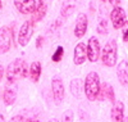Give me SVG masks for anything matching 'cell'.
Returning <instances> with one entry per match:
<instances>
[{
  "mask_svg": "<svg viewBox=\"0 0 128 122\" xmlns=\"http://www.w3.org/2000/svg\"><path fill=\"white\" fill-rule=\"evenodd\" d=\"M26 119L22 117V116H19V114H17V116H13L12 118H10V121L9 122H24Z\"/></svg>",
  "mask_w": 128,
  "mask_h": 122,
  "instance_id": "cell-24",
  "label": "cell"
},
{
  "mask_svg": "<svg viewBox=\"0 0 128 122\" xmlns=\"http://www.w3.org/2000/svg\"><path fill=\"white\" fill-rule=\"evenodd\" d=\"M118 59V46L115 40H109L101 51V60L106 67H114Z\"/></svg>",
  "mask_w": 128,
  "mask_h": 122,
  "instance_id": "cell-3",
  "label": "cell"
},
{
  "mask_svg": "<svg viewBox=\"0 0 128 122\" xmlns=\"http://www.w3.org/2000/svg\"><path fill=\"white\" fill-rule=\"evenodd\" d=\"M101 2H106V0H101Z\"/></svg>",
  "mask_w": 128,
  "mask_h": 122,
  "instance_id": "cell-33",
  "label": "cell"
},
{
  "mask_svg": "<svg viewBox=\"0 0 128 122\" xmlns=\"http://www.w3.org/2000/svg\"><path fill=\"white\" fill-rule=\"evenodd\" d=\"M17 99V93L13 90V89H5L3 93V102L5 105H12L14 104Z\"/></svg>",
  "mask_w": 128,
  "mask_h": 122,
  "instance_id": "cell-18",
  "label": "cell"
},
{
  "mask_svg": "<svg viewBox=\"0 0 128 122\" xmlns=\"http://www.w3.org/2000/svg\"><path fill=\"white\" fill-rule=\"evenodd\" d=\"M14 7L22 14H34L37 3L36 0H14Z\"/></svg>",
  "mask_w": 128,
  "mask_h": 122,
  "instance_id": "cell-9",
  "label": "cell"
},
{
  "mask_svg": "<svg viewBox=\"0 0 128 122\" xmlns=\"http://www.w3.org/2000/svg\"><path fill=\"white\" fill-rule=\"evenodd\" d=\"M34 22L32 21H26L22 25V27H20L19 30V34H18V42L20 46H27L28 42L32 37V35H34Z\"/></svg>",
  "mask_w": 128,
  "mask_h": 122,
  "instance_id": "cell-5",
  "label": "cell"
},
{
  "mask_svg": "<svg viewBox=\"0 0 128 122\" xmlns=\"http://www.w3.org/2000/svg\"><path fill=\"white\" fill-rule=\"evenodd\" d=\"M87 59V46L84 45V42H78L73 51V62L74 64L81 66Z\"/></svg>",
  "mask_w": 128,
  "mask_h": 122,
  "instance_id": "cell-11",
  "label": "cell"
},
{
  "mask_svg": "<svg viewBox=\"0 0 128 122\" xmlns=\"http://www.w3.org/2000/svg\"><path fill=\"white\" fill-rule=\"evenodd\" d=\"M70 93L74 98H80L82 94V81L80 79H73L70 81Z\"/></svg>",
  "mask_w": 128,
  "mask_h": 122,
  "instance_id": "cell-19",
  "label": "cell"
},
{
  "mask_svg": "<svg viewBox=\"0 0 128 122\" xmlns=\"http://www.w3.org/2000/svg\"><path fill=\"white\" fill-rule=\"evenodd\" d=\"M46 12H48V3H46V0H38L35 13L32 14V16H34V19H32V22H38V21H41L42 18L45 17Z\"/></svg>",
  "mask_w": 128,
  "mask_h": 122,
  "instance_id": "cell-16",
  "label": "cell"
},
{
  "mask_svg": "<svg viewBox=\"0 0 128 122\" xmlns=\"http://www.w3.org/2000/svg\"><path fill=\"white\" fill-rule=\"evenodd\" d=\"M109 2H110V4L114 5V8H115V7L119 5V2H120V0H109Z\"/></svg>",
  "mask_w": 128,
  "mask_h": 122,
  "instance_id": "cell-26",
  "label": "cell"
},
{
  "mask_svg": "<svg viewBox=\"0 0 128 122\" xmlns=\"http://www.w3.org/2000/svg\"><path fill=\"white\" fill-rule=\"evenodd\" d=\"M3 76H4V68L3 66H0V81L3 80Z\"/></svg>",
  "mask_w": 128,
  "mask_h": 122,
  "instance_id": "cell-27",
  "label": "cell"
},
{
  "mask_svg": "<svg viewBox=\"0 0 128 122\" xmlns=\"http://www.w3.org/2000/svg\"><path fill=\"white\" fill-rule=\"evenodd\" d=\"M110 21H112L113 27L115 30L122 28L126 25V22H127L126 21V12H124V9L120 8V7H115L112 10V13H110Z\"/></svg>",
  "mask_w": 128,
  "mask_h": 122,
  "instance_id": "cell-8",
  "label": "cell"
},
{
  "mask_svg": "<svg viewBox=\"0 0 128 122\" xmlns=\"http://www.w3.org/2000/svg\"><path fill=\"white\" fill-rule=\"evenodd\" d=\"M0 122H5V121H4V117H3L2 114H0Z\"/></svg>",
  "mask_w": 128,
  "mask_h": 122,
  "instance_id": "cell-29",
  "label": "cell"
},
{
  "mask_svg": "<svg viewBox=\"0 0 128 122\" xmlns=\"http://www.w3.org/2000/svg\"><path fill=\"white\" fill-rule=\"evenodd\" d=\"M123 41L128 44V21L126 22V25L123 26Z\"/></svg>",
  "mask_w": 128,
  "mask_h": 122,
  "instance_id": "cell-23",
  "label": "cell"
},
{
  "mask_svg": "<svg viewBox=\"0 0 128 122\" xmlns=\"http://www.w3.org/2000/svg\"><path fill=\"white\" fill-rule=\"evenodd\" d=\"M73 119H74V113L72 109L66 110L62 116V122H73Z\"/></svg>",
  "mask_w": 128,
  "mask_h": 122,
  "instance_id": "cell-21",
  "label": "cell"
},
{
  "mask_svg": "<svg viewBox=\"0 0 128 122\" xmlns=\"http://www.w3.org/2000/svg\"><path fill=\"white\" fill-rule=\"evenodd\" d=\"M116 77L122 86H128V62L122 60L116 66Z\"/></svg>",
  "mask_w": 128,
  "mask_h": 122,
  "instance_id": "cell-13",
  "label": "cell"
},
{
  "mask_svg": "<svg viewBox=\"0 0 128 122\" xmlns=\"http://www.w3.org/2000/svg\"><path fill=\"white\" fill-rule=\"evenodd\" d=\"M51 91H52V96H54V100L59 104L63 102L66 91H64V84L62 81V79L59 76H54L51 80Z\"/></svg>",
  "mask_w": 128,
  "mask_h": 122,
  "instance_id": "cell-6",
  "label": "cell"
},
{
  "mask_svg": "<svg viewBox=\"0 0 128 122\" xmlns=\"http://www.w3.org/2000/svg\"><path fill=\"white\" fill-rule=\"evenodd\" d=\"M100 77L98 72H90L83 82V89H84V95L88 100L94 102L99 99V93H100Z\"/></svg>",
  "mask_w": 128,
  "mask_h": 122,
  "instance_id": "cell-2",
  "label": "cell"
},
{
  "mask_svg": "<svg viewBox=\"0 0 128 122\" xmlns=\"http://www.w3.org/2000/svg\"><path fill=\"white\" fill-rule=\"evenodd\" d=\"M42 42H44V37H42V36H38L37 40H36V48H37V49H41Z\"/></svg>",
  "mask_w": 128,
  "mask_h": 122,
  "instance_id": "cell-25",
  "label": "cell"
},
{
  "mask_svg": "<svg viewBox=\"0 0 128 122\" xmlns=\"http://www.w3.org/2000/svg\"><path fill=\"white\" fill-rule=\"evenodd\" d=\"M99 99L100 100H104V99H108L109 102L115 103V93L114 89L110 84L104 82L100 87V93H99Z\"/></svg>",
  "mask_w": 128,
  "mask_h": 122,
  "instance_id": "cell-14",
  "label": "cell"
},
{
  "mask_svg": "<svg viewBox=\"0 0 128 122\" xmlns=\"http://www.w3.org/2000/svg\"><path fill=\"white\" fill-rule=\"evenodd\" d=\"M126 122H128V117H127V118H126Z\"/></svg>",
  "mask_w": 128,
  "mask_h": 122,
  "instance_id": "cell-32",
  "label": "cell"
},
{
  "mask_svg": "<svg viewBox=\"0 0 128 122\" xmlns=\"http://www.w3.org/2000/svg\"><path fill=\"white\" fill-rule=\"evenodd\" d=\"M49 122H59V121H58V119H50Z\"/></svg>",
  "mask_w": 128,
  "mask_h": 122,
  "instance_id": "cell-30",
  "label": "cell"
},
{
  "mask_svg": "<svg viewBox=\"0 0 128 122\" xmlns=\"http://www.w3.org/2000/svg\"><path fill=\"white\" fill-rule=\"evenodd\" d=\"M63 55H64V48H63V46H58L56 50L54 51V54L51 55V60L55 62V63H58V62L62 60Z\"/></svg>",
  "mask_w": 128,
  "mask_h": 122,
  "instance_id": "cell-20",
  "label": "cell"
},
{
  "mask_svg": "<svg viewBox=\"0 0 128 122\" xmlns=\"http://www.w3.org/2000/svg\"><path fill=\"white\" fill-rule=\"evenodd\" d=\"M28 75V67L26 60L22 58H17L13 62H10L6 68V79L9 82H16L22 80Z\"/></svg>",
  "mask_w": 128,
  "mask_h": 122,
  "instance_id": "cell-1",
  "label": "cell"
},
{
  "mask_svg": "<svg viewBox=\"0 0 128 122\" xmlns=\"http://www.w3.org/2000/svg\"><path fill=\"white\" fill-rule=\"evenodd\" d=\"M86 46H87V58H88V60L92 62V63L98 62L99 58H100V42H99V40L95 36L90 37Z\"/></svg>",
  "mask_w": 128,
  "mask_h": 122,
  "instance_id": "cell-7",
  "label": "cell"
},
{
  "mask_svg": "<svg viewBox=\"0 0 128 122\" xmlns=\"http://www.w3.org/2000/svg\"><path fill=\"white\" fill-rule=\"evenodd\" d=\"M14 37V28L9 26L0 27V54H5L10 50Z\"/></svg>",
  "mask_w": 128,
  "mask_h": 122,
  "instance_id": "cell-4",
  "label": "cell"
},
{
  "mask_svg": "<svg viewBox=\"0 0 128 122\" xmlns=\"http://www.w3.org/2000/svg\"><path fill=\"white\" fill-rule=\"evenodd\" d=\"M112 121L113 122H124V104L120 100H115L112 108Z\"/></svg>",
  "mask_w": 128,
  "mask_h": 122,
  "instance_id": "cell-12",
  "label": "cell"
},
{
  "mask_svg": "<svg viewBox=\"0 0 128 122\" xmlns=\"http://www.w3.org/2000/svg\"><path fill=\"white\" fill-rule=\"evenodd\" d=\"M28 75H30V79L32 82H37L40 76H41V63L38 60L32 62L30 68H28Z\"/></svg>",
  "mask_w": 128,
  "mask_h": 122,
  "instance_id": "cell-17",
  "label": "cell"
},
{
  "mask_svg": "<svg viewBox=\"0 0 128 122\" xmlns=\"http://www.w3.org/2000/svg\"><path fill=\"white\" fill-rule=\"evenodd\" d=\"M87 26H88L87 16L84 13H80L76 18V23H74V36L78 39L83 37L84 34L87 32Z\"/></svg>",
  "mask_w": 128,
  "mask_h": 122,
  "instance_id": "cell-10",
  "label": "cell"
},
{
  "mask_svg": "<svg viewBox=\"0 0 128 122\" xmlns=\"http://www.w3.org/2000/svg\"><path fill=\"white\" fill-rule=\"evenodd\" d=\"M78 5V0H66L63 3L62 10H60V14L63 18H67L69 16H72L74 13V9L77 8Z\"/></svg>",
  "mask_w": 128,
  "mask_h": 122,
  "instance_id": "cell-15",
  "label": "cell"
},
{
  "mask_svg": "<svg viewBox=\"0 0 128 122\" xmlns=\"http://www.w3.org/2000/svg\"><path fill=\"white\" fill-rule=\"evenodd\" d=\"M2 7H3V4H2V0H0V9H2Z\"/></svg>",
  "mask_w": 128,
  "mask_h": 122,
  "instance_id": "cell-31",
  "label": "cell"
},
{
  "mask_svg": "<svg viewBox=\"0 0 128 122\" xmlns=\"http://www.w3.org/2000/svg\"><path fill=\"white\" fill-rule=\"evenodd\" d=\"M24 122H40L38 119H36V118H27Z\"/></svg>",
  "mask_w": 128,
  "mask_h": 122,
  "instance_id": "cell-28",
  "label": "cell"
},
{
  "mask_svg": "<svg viewBox=\"0 0 128 122\" xmlns=\"http://www.w3.org/2000/svg\"><path fill=\"white\" fill-rule=\"evenodd\" d=\"M98 32L101 35H105L106 32H108V21L106 19H101L100 23L98 26Z\"/></svg>",
  "mask_w": 128,
  "mask_h": 122,
  "instance_id": "cell-22",
  "label": "cell"
}]
</instances>
